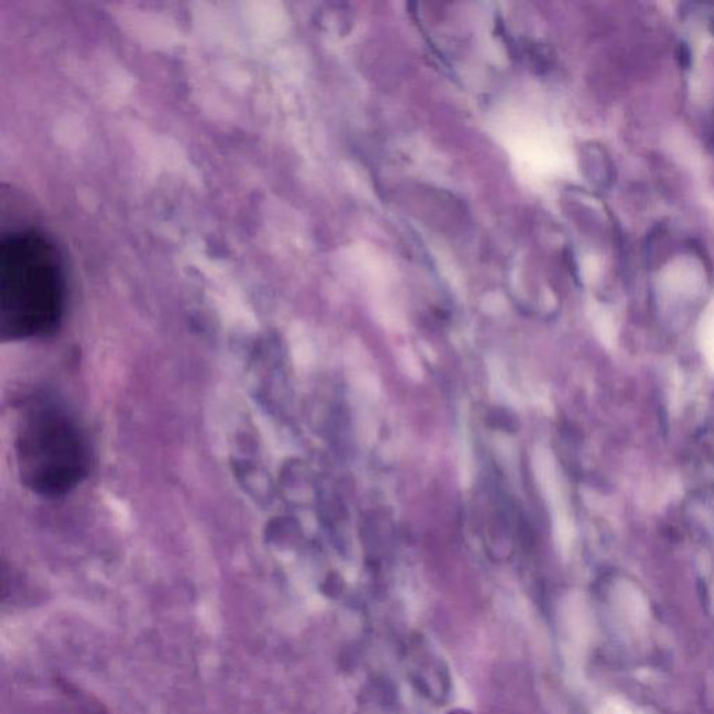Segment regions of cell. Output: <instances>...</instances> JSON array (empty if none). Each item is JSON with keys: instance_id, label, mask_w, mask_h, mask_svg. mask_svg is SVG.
Returning <instances> with one entry per match:
<instances>
[{"instance_id": "2", "label": "cell", "mask_w": 714, "mask_h": 714, "mask_svg": "<svg viewBox=\"0 0 714 714\" xmlns=\"http://www.w3.org/2000/svg\"><path fill=\"white\" fill-rule=\"evenodd\" d=\"M14 448L21 483L38 496H65L88 475L86 438L58 406H30L20 419Z\"/></svg>"}, {"instance_id": "4", "label": "cell", "mask_w": 714, "mask_h": 714, "mask_svg": "<svg viewBox=\"0 0 714 714\" xmlns=\"http://www.w3.org/2000/svg\"><path fill=\"white\" fill-rule=\"evenodd\" d=\"M701 344L703 355L714 370V323L702 331Z\"/></svg>"}, {"instance_id": "3", "label": "cell", "mask_w": 714, "mask_h": 714, "mask_svg": "<svg viewBox=\"0 0 714 714\" xmlns=\"http://www.w3.org/2000/svg\"><path fill=\"white\" fill-rule=\"evenodd\" d=\"M533 472L544 498L549 503L554 518V535L562 549L568 547L574 537V525L568 514L564 486L558 473L556 459L549 450L537 448L532 458Z\"/></svg>"}, {"instance_id": "1", "label": "cell", "mask_w": 714, "mask_h": 714, "mask_svg": "<svg viewBox=\"0 0 714 714\" xmlns=\"http://www.w3.org/2000/svg\"><path fill=\"white\" fill-rule=\"evenodd\" d=\"M65 310V277L58 250L33 231L0 245V334L3 341L44 338Z\"/></svg>"}, {"instance_id": "5", "label": "cell", "mask_w": 714, "mask_h": 714, "mask_svg": "<svg viewBox=\"0 0 714 714\" xmlns=\"http://www.w3.org/2000/svg\"><path fill=\"white\" fill-rule=\"evenodd\" d=\"M445 714H472L469 712V710L458 708V709H452L450 712H447Z\"/></svg>"}]
</instances>
